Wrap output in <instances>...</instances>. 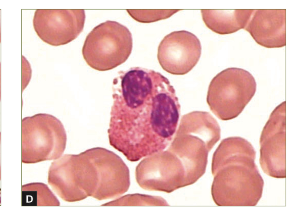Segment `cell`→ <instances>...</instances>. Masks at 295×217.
I'll return each mask as SVG.
<instances>
[{"mask_svg": "<svg viewBox=\"0 0 295 217\" xmlns=\"http://www.w3.org/2000/svg\"><path fill=\"white\" fill-rule=\"evenodd\" d=\"M199 39L185 30L174 31L165 36L158 48L157 58L163 69L173 75H184L196 65L201 56Z\"/></svg>", "mask_w": 295, "mask_h": 217, "instance_id": "6", "label": "cell"}, {"mask_svg": "<svg viewBox=\"0 0 295 217\" xmlns=\"http://www.w3.org/2000/svg\"><path fill=\"white\" fill-rule=\"evenodd\" d=\"M85 18L84 10L39 9L35 12L33 24L41 40L58 46L78 37L83 30Z\"/></svg>", "mask_w": 295, "mask_h": 217, "instance_id": "4", "label": "cell"}, {"mask_svg": "<svg viewBox=\"0 0 295 217\" xmlns=\"http://www.w3.org/2000/svg\"><path fill=\"white\" fill-rule=\"evenodd\" d=\"M241 10H201L203 20L206 26L221 35L230 34L244 28L250 16H241Z\"/></svg>", "mask_w": 295, "mask_h": 217, "instance_id": "9", "label": "cell"}, {"mask_svg": "<svg viewBox=\"0 0 295 217\" xmlns=\"http://www.w3.org/2000/svg\"><path fill=\"white\" fill-rule=\"evenodd\" d=\"M65 135L54 116L38 114L22 120V161L34 163L56 160L63 150Z\"/></svg>", "mask_w": 295, "mask_h": 217, "instance_id": "3", "label": "cell"}, {"mask_svg": "<svg viewBox=\"0 0 295 217\" xmlns=\"http://www.w3.org/2000/svg\"><path fill=\"white\" fill-rule=\"evenodd\" d=\"M133 44L132 34L126 27L107 20L95 27L88 35L82 54L91 68L106 71L124 63L131 52Z\"/></svg>", "mask_w": 295, "mask_h": 217, "instance_id": "2", "label": "cell"}, {"mask_svg": "<svg viewBox=\"0 0 295 217\" xmlns=\"http://www.w3.org/2000/svg\"><path fill=\"white\" fill-rule=\"evenodd\" d=\"M127 11L135 20L141 22L149 23L167 18L178 10H128Z\"/></svg>", "mask_w": 295, "mask_h": 217, "instance_id": "11", "label": "cell"}, {"mask_svg": "<svg viewBox=\"0 0 295 217\" xmlns=\"http://www.w3.org/2000/svg\"><path fill=\"white\" fill-rule=\"evenodd\" d=\"M285 10H263L268 26L262 19L258 12L255 13L246 30L256 41L265 47L277 48L275 40L285 41Z\"/></svg>", "mask_w": 295, "mask_h": 217, "instance_id": "7", "label": "cell"}, {"mask_svg": "<svg viewBox=\"0 0 295 217\" xmlns=\"http://www.w3.org/2000/svg\"><path fill=\"white\" fill-rule=\"evenodd\" d=\"M59 205L57 198L46 184L41 182H33L22 186V206Z\"/></svg>", "mask_w": 295, "mask_h": 217, "instance_id": "10", "label": "cell"}, {"mask_svg": "<svg viewBox=\"0 0 295 217\" xmlns=\"http://www.w3.org/2000/svg\"><path fill=\"white\" fill-rule=\"evenodd\" d=\"M256 89L255 80L250 73L241 68H229L211 80L207 103L219 119L230 120L242 112L254 95Z\"/></svg>", "mask_w": 295, "mask_h": 217, "instance_id": "1", "label": "cell"}, {"mask_svg": "<svg viewBox=\"0 0 295 217\" xmlns=\"http://www.w3.org/2000/svg\"><path fill=\"white\" fill-rule=\"evenodd\" d=\"M183 165L173 152L163 151L146 157L139 163L136 169V180L145 190L170 193L181 185Z\"/></svg>", "mask_w": 295, "mask_h": 217, "instance_id": "5", "label": "cell"}, {"mask_svg": "<svg viewBox=\"0 0 295 217\" xmlns=\"http://www.w3.org/2000/svg\"><path fill=\"white\" fill-rule=\"evenodd\" d=\"M124 106L133 108L148 100L152 88L151 78L146 72L133 69L126 73L121 82Z\"/></svg>", "mask_w": 295, "mask_h": 217, "instance_id": "8", "label": "cell"}, {"mask_svg": "<svg viewBox=\"0 0 295 217\" xmlns=\"http://www.w3.org/2000/svg\"><path fill=\"white\" fill-rule=\"evenodd\" d=\"M123 203L127 205L165 206L168 204L166 201L160 197L140 194L128 195L123 198Z\"/></svg>", "mask_w": 295, "mask_h": 217, "instance_id": "12", "label": "cell"}]
</instances>
